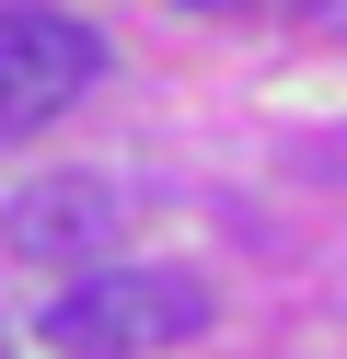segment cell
Masks as SVG:
<instances>
[{"mask_svg": "<svg viewBox=\"0 0 347 359\" xmlns=\"http://www.w3.org/2000/svg\"><path fill=\"white\" fill-rule=\"evenodd\" d=\"M208 313H220V290L185 278V266H93L35 313V336L58 359H151V348L208 336Z\"/></svg>", "mask_w": 347, "mask_h": 359, "instance_id": "6da1fadb", "label": "cell"}, {"mask_svg": "<svg viewBox=\"0 0 347 359\" xmlns=\"http://www.w3.org/2000/svg\"><path fill=\"white\" fill-rule=\"evenodd\" d=\"M104 70L69 12H0V128H46L58 104H81V81Z\"/></svg>", "mask_w": 347, "mask_h": 359, "instance_id": "7a4b0ae2", "label": "cell"}, {"mask_svg": "<svg viewBox=\"0 0 347 359\" xmlns=\"http://www.w3.org/2000/svg\"><path fill=\"white\" fill-rule=\"evenodd\" d=\"M0 232H12V255H46V266H104L116 232H128V197L104 186V174H35V186L0 209Z\"/></svg>", "mask_w": 347, "mask_h": 359, "instance_id": "3957f363", "label": "cell"}, {"mask_svg": "<svg viewBox=\"0 0 347 359\" xmlns=\"http://www.w3.org/2000/svg\"><path fill=\"white\" fill-rule=\"evenodd\" d=\"M185 12H243V0H185Z\"/></svg>", "mask_w": 347, "mask_h": 359, "instance_id": "277c9868", "label": "cell"}, {"mask_svg": "<svg viewBox=\"0 0 347 359\" xmlns=\"http://www.w3.org/2000/svg\"><path fill=\"white\" fill-rule=\"evenodd\" d=\"M301 12H324V0H301Z\"/></svg>", "mask_w": 347, "mask_h": 359, "instance_id": "5b68a950", "label": "cell"}, {"mask_svg": "<svg viewBox=\"0 0 347 359\" xmlns=\"http://www.w3.org/2000/svg\"><path fill=\"white\" fill-rule=\"evenodd\" d=\"M0 359H12V348H0Z\"/></svg>", "mask_w": 347, "mask_h": 359, "instance_id": "8992f818", "label": "cell"}]
</instances>
